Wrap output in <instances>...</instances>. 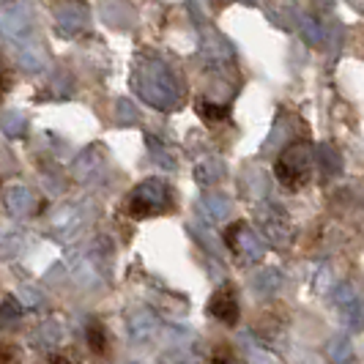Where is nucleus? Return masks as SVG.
Masks as SVG:
<instances>
[{
  "mask_svg": "<svg viewBox=\"0 0 364 364\" xmlns=\"http://www.w3.org/2000/svg\"><path fill=\"white\" fill-rule=\"evenodd\" d=\"M50 364H77L72 359V356H66V353H55V356H50Z\"/></svg>",
  "mask_w": 364,
  "mask_h": 364,
  "instance_id": "obj_10",
  "label": "nucleus"
},
{
  "mask_svg": "<svg viewBox=\"0 0 364 364\" xmlns=\"http://www.w3.org/2000/svg\"><path fill=\"white\" fill-rule=\"evenodd\" d=\"M198 112H200L205 121H222V118H228V107L225 105H214V102H200Z\"/></svg>",
  "mask_w": 364,
  "mask_h": 364,
  "instance_id": "obj_6",
  "label": "nucleus"
},
{
  "mask_svg": "<svg viewBox=\"0 0 364 364\" xmlns=\"http://www.w3.org/2000/svg\"><path fill=\"white\" fill-rule=\"evenodd\" d=\"M9 362H11V348L6 346L3 348V364H9Z\"/></svg>",
  "mask_w": 364,
  "mask_h": 364,
  "instance_id": "obj_11",
  "label": "nucleus"
},
{
  "mask_svg": "<svg viewBox=\"0 0 364 364\" xmlns=\"http://www.w3.org/2000/svg\"><path fill=\"white\" fill-rule=\"evenodd\" d=\"M88 348H91L93 353H105L107 350V334H105V328L99 326V323L88 326Z\"/></svg>",
  "mask_w": 364,
  "mask_h": 364,
  "instance_id": "obj_5",
  "label": "nucleus"
},
{
  "mask_svg": "<svg viewBox=\"0 0 364 364\" xmlns=\"http://www.w3.org/2000/svg\"><path fill=\"white\" fill-rule=\"evenodd\" d=\"M167 208H170V189L159 178L140 183L129 198V214L134 219L154 217V214H162Z\"/></svg>",
  "mask_w": 364,
  "mask_h": 364,
  "instance_id": "obj_2",
  "label": "nucleus"
},
{
  "mask_svg": "<svg viewBox=\"0 0 364 364\" xmlns=\"http://www.w3.org/2000/svg\"><path fill=\"white\" fill-rule=\"evenodd\" d=\"M19 304L11 299V296H6V304H3V318H11V315H19Z\"/></svg>",
  "mask_w": 364,
  "mask_h": 364,
  "instance_id": "obj_9",
  "label": "nucleus"
},
{
  "mask_svg": "<svg viewBox=\"0 0 364 364\" xmlns=\"http://www.w3.org/2000/svg\"><path fill=\"white\" fill-rule=\"evenodd\" d=\"M208 312L222 321V323H228V326H236L238 323V296H236V288L233 285H222L214 296H211V304H208Z\"/></svg>",
  "mask_w": 364,
  "mask_h": 364,
  "instance_id": "obj_4",
  "label": "nucleus"
},
{
  "mask_svg": "<svg viewBox=\"0 0 364 364\" xmlns=\"http://www.w3.org/2000/svg\"><path fill=\"white\" fill-rule=\"evenodd\" d=\"M321 164H323L326 176H337V170H340V156H337V151L328 146L321 148Z\"/></svg>",
  "mask_w": 364,
  "mask_h": 364,
  "instance_id": "obj_7",
  "label": "nucleus"
},
{
  "mask_svg": "<svg viewBox=\"0 0 364 364\" xmlns=\"http://www.w3.org/2000/svg\"><path fill=\"white\" fill-rule=\"evenodd\" d=\"M277 178L285 183L288 189H299L310 181L312 173V148L310 143H293L282 151V156L274 164Z\"/></svg>",
  "mask_w": 364,
  "mask_h": 364,
  "instance_id": "obj_1",
  "label": "nucleus"
},
{
  "mask_svg": "<svg viewBox=\"0 0 364 364\" xmlns=\"http://www.w3.org/2000/svg\"><path fill=\"white\" fill-rule=\"evenodd\" d=\"M228 208H230V205H228V200H222V198H205V200H203V211H211V214H208L211 219L225 217Z\"/></svg>",
  "mask_w": 364,
  "mask_h": 364,
  "instance_id": "obj_8",
  "label": "nucleus"
},
{
  "mask_svg": "<svg viewBox=\"0 0 364 364\" xmlns=\"http://www.w3.org/2000/svg\"><path fill=\"white\" fill-rule=\"evenodd\" d=\"M225 244H228L238 257H244L247 263H250V260H257V257L263 255L260 238L252 236V233L247 230V225H244V222H236V225H230V228H228V233H225Z\"/></svg>",
  "mask_w": 364,
  "mask_h": 364,
  "instance_id": "obj_3",
  "label": "nucleus"
}]
</instances>
